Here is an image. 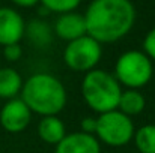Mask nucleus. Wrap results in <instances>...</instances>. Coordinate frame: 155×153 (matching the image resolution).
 Segmentation results:
<instances>
[{"label":"nucleus","mask_w":155,"mask_h":153,"mask_svg":"<svg viewBox=\"0 0 155 153\" xmlns=\"http://www.w3.org/2000/svg\"><path fill=\"white\" fill-rule=\"evenodd\" d=\"M83 15L87 35L100 44L122 39L136 23V8L131 0H92Z\"/></svg>","instance_id":"1"},{"label":"nucleus","mask_w":155,"mask_h":153,"mask_svg":"<svg viewBox=\"0 0 155 153\" xmlns=\"http://www.w3.org/2000/svg\"><path fill=\"white\" fill-rule=\"evenodd\" d=\"M21 101L32 113L42 117L57 116L66 105L68 93L59 78L47 72H38L23 81Z\"/></svg>","instance_id":"2"},{"label":"nucleus","mask_w":155,"mask_h":153,"mask_svg":"<svg viewBox=\"0 0 155 153\" xmlns=\"http://www.w3.org/2000/svg\"><path fill=\"white\" fill-rule=\"evenodd\" d=\"M120 93V84L113 74L97 68L84 74L81 81V95L86 105L92 111L103 114L117 110Z\"/></svg>","instance_id":"3"},{"label":"nucleus","mask_w":155,"mask_h":153,"mask_svg":"<svg viewBox=\"0 0 155 153\" xmlns=\"http://www.w3.org/2000/svg\"><path fill=\"white\" fill-rule=\"evenodd\" d=\"M154 75L152 60L139 50L125 51L119 56L114 65V78L119 84H124L128 89H142L145 87Z\"/></svg>","instance_id":"4"},{"label":"nucleus","mask_w":155,"mask_h":153,"mask_svg":"<svg viewBox=\"0 0 155 153\" xmlns=\"http://www.w3.org/2000/svg\"><path fill=\"white\" fill-rule=\"evenodd\" d=\"M97 125V138L110 147H122L127 146L134 135V123L131 117L125 116L119 110H111L100 114Z\"/></svg>","instance_id":"5"},{"label":"nucleus","mask_w":155,"mask_h":153,"mask_svg":"<svg viewBox=\"0 0 155 153\" xmlns=\"http://www.w3.org/2000/svg\"><path fill=\"white\" fill-rule=\"evenodd\" d=\"M103 56V44L84 35L68 42L63 50V62L74 72H89L97 68Z\"/></svg>","instance_id":"6"},{"label":"nucleus","mask_w":155,"mask_h":153,"mask_svg":"<svg viewBox=\"0 0 155 153\" xmlns=\"http://www.w3.org/2000/svg\"><path fill=\"white\" fill-rule=\"evenodd\" d=\"M32 120V111L21 101V98H14L6 102L0 110V125L9 134L23 132Z\"/></svg>","instance_id":"7"},{"label":"nucleus","mask_w":155,"mask_h":153,"mask_svg":"<svg viewBox=\"0 0 155 153\" xmlns=\"http://www.w3.org/2000/svg\"><path fill=\"white\" fill-rule=\"evenodd\" d=\"M26 23L20 12L12 8H0V45L18 44L24 38Z\"/></svg>","instance_id":"8"},{"label":"nucleus","mask_w":155,"mask_h":153,"mask_svg":"<svg viewBox=\"0 0 155 153\" xmlns=\"http://www.w3.org/2000/svg\"><path fill=\"white\" fill-rule=\"evenodd\" d=\"M53 32L57 38H60L66 42H71L74 39H78V38L87 35L84 15L78 14L75 11L59 14V17L54 23Z\"/></svg>","instance_id":"9"},{"label":"nucleus","mask_w":155,"mask_h":153,"mask_svg":"<svg viewBox=\"0 0 155 153\" xmlns=\"http://www.w3.org/2000/svg\"><path fill=\"white\" fill-rule=\"evenodd\" d=\"M56 153H101V144L95 135L80 131L66 134L56 144Z\"/></svg>","instance_id":"10"},{"label":"nucleus","mask_w":155,"mask_h":153,"mask_svg":"<svg viewBox=\"0 0 155 153\" xmlns=\"http://www.w3.org/2000/svg\"><path fill=\"white\" fill-rule=\"evenodd\" d=\"M53 36H54V32L51 26L44 20H38V18L32 20L24 27V38L36 48L50 47L53 42Z\"/></svg>","instance_id":"11"},{"label":"nucleus","mask_w":155,"mask_h":153,"mask_svg":"<svg viewBox=\"0 0 155 153\" xmlns=\"http://www.w3.org/2000/svg\"><path fill=\"white\" fill-rule=\"evenodd\" d=\"M38 135L44 143L56 146L66 135L65 123L57 116H45L38 123Z\"/></svg>","instance_id":"12"},{"label":"nucleus","mask_w":155,"mask_h":153,"mask_svg":"<svg viewBox=\"0 0 155 153\" xmlns=\"http://www.w3.org/2000/svg\"><path fill=\"white\" fill-rule=\"evenodd\" d=\"M23 78L14 68H0V98L14 99L21 92Z\"/></svg>","instance_id":"13"},{"label":"nucleus","mask_w":155,"mask_h":153,"mask_svg":"<svg viewBox=\"0 0 155 153\" xmlns=\"http://www.w3.org/2000/svg\"><path fill=\"white\" fill-rule=\"evenodd\" d=\"M146 107V99L145 96L137 90V89H127L122 90L120 98L117 102V110L124 113L128 117L140 114Z\"/></svg>","instance_id":"14"},{"label":"nucleus","mask_w":155,"mask_h":153,"mask_svg":"<svg viewBox=\"0 0 155 153\" xmlns=\"http://www.w3.org/2000/svg\"><path fill=\"white\" fill-rule=\"evenodd\" d=\"M133 140L140 153H155V125H143L136 129Z\"/></svg>","instance_id":"15"},{"label":"nucleus","mask_w":155,"mask_h":153,"mask_svg":"<svg viewBox=\"0 0 155 153\" xmlns=\"http://www.w3.org/2000/svg\"><path fill=\"white\" fill-rule=\"evenodd\" d=\"M39 2L48 12H56V14L75 11L81 3V0H39Z\"/></svg>","instance_id":"16"},{"label":"nucleus","mask_w":155,"mask_h":153,"mask_svg":"<svg viewBox=\"0 0 155 153\" xmlns=\"http://www.w3.org/2000/svg\"><path fill=\"white\" fill-rule=\"evenodd\" d=\"M143 50H145L143 53L152 62H155V27L146 33V36L143 39Z\"/></svg>","instance_id":"17"},{"label":"nucleus","mask_w":155,"mask_h":153,"mask_svg":"<svg viewBox=\"0 0 155 153\" xmlns=\"http://www.w3.org/2000/svg\"><path fill=\"white\" fill-rule=\"evenodd\" d=\"M3 56L8 62H17L20 60V57L23 56V48L20 47V42L18 44H9V45H5L3 47Z\"/></svg>","instance_id":"18"},{"label":"nucleus","mask_w":155,"mask_h":153,"mask_svg":"<svg viewBox=\"0 0 155 153\" xmlns=\"http://www.w3.org/2000/svg\"><path fill=\"white\" fill-rule=\"evenodd\" d=\"M97 125H98V119H97V117H84V119L80 122L81 132L91 134V135H95V132H97Z\"/></svg>","instance_id":"19"},{"label":"nucleus","mask_w":155,"mask_h":153,"mask_svg":"<svg viewBox=\"0 0 155 153\" xmlns=\"http://www.w3.org/2000/svg\"><path fill=\"white\" fill-rule=\"evenodd\" d=\"M11 2L20 8H32L39 3V0H11Z\"/></svg>","instance_id":"20"}]
</instances>
